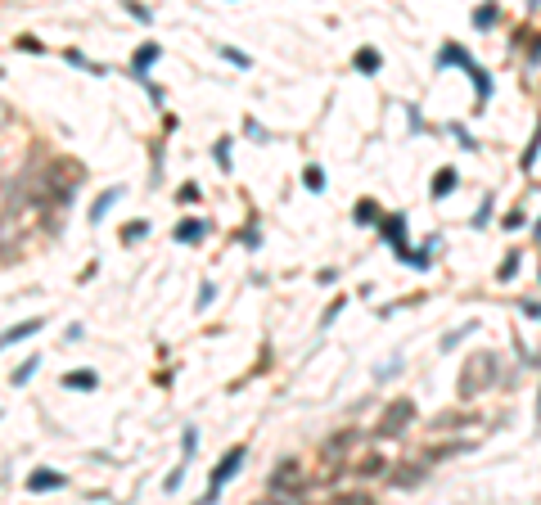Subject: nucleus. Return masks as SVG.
Returning <instances> with one entry per match:
<instances>
[{"label": "nucleus", "mask_w": 541, "mask_h": 505, "mask_svg": "<svg viewBox=\"0 0 541 505\" xmlns=\"http://www.w3.org/2000/svg\"><path fill=\"white\" fill-rule=\"evenodd\" d=\"M244 456H249L244 447H230V452L221 456V460H216V469H212V492H207V501H216V492H221V487H226L230 478H235V469L244 465Z\"/></svg>", "instance_id": "nucleus-1"}, {"label": "nucleus", "mask_w": 541, "mask_h": 505, "mask_svg": "<svg viewBox=\"0 0 541 505\" xmlns=\"http://www.w3.org/2000/svg\"><path fill=\"white\" fill-rule=\"evenodd\" d=\"M438 64H455V68H465V73H469V68H474V59H469V50H465V45H442V54H438Z\"/></svg>", "instance_id": "nucleus-2"}, {"label": "nucleus", "mask_w": 541, "mask_h": 505, "mask_svg": "<svg viewBox=\"0 0 541 505\" xmlns=\"http://www.w3.org/2000/svg\"><path fill=\"white\" fill-rule=\"evenodd\" d=\"M27 487H32V492H50V487H64V473H54V469H36L32 478H27Z\"/></svg>", "instance_id": "nucleus-3"}, {"label": "nucleus", "mask_w": 541, "mask_h": 505, "mask_svg": "<svg viewBox=\"0 0 541 505\" xmlns=\"http://www.w3.org/2000/svg\"><path fill=\"white\" fill-rule=\"evenodd\" d=\"M455 185H460V176H455L451 167H442V172L433 176V199H442V194H451Z\"/></svg>", "instance_id": "nucleus-4"}, {"label": "nucleus", "mask_w": 541, "mask_h": 505, "mask_svg": "<svg viewBox=\"0 0 541 505\" xmlns=\"http://www.w3.org/2000/svg\"><path fill=\"white\" fill-rule=\"evenodd\" d=\"M203 235H207V226H203V221H194V217L176 226V239H181V244H194V239H203Z\"/></svg>", "instance_id": "nucleus-5"}, {"label": "nucleus", "mask_w": 541, "mask_h": 505, "mask_svg": "<svg viewBox=\"0 0 541 505\" xmlns=\"http://www.w3.org/2000/svg\"><path fill=\"white\" fill-rule=\"evenodd\" d=\"M36 330H41V321H18V325H10V330H5V343H18V338H32Z\"/></svg>", "instance_id": "nucleus-6"}, {"label": "nucleus", "mask_w": 541, "mask_h": 505, "mask_svg": "<svg viewBox=\"0 0 541 505\" xmlns=\"http://www.w3.org/2000/svg\"><path fill=\"white\" fill-rule=\"evenodd\" d=\"M194 447H199V429H194V424H190V429H185V438H181V469H185V465H190V456H194Z\"/></svg>", "instance_id": "nucleus-7"}, {"label": "nucleus", "mask_w": 541, "mask_h": 505, "mask_svg": "<svg viewBox=\"0 0 541 505\" xmlns=\"http://www.w3.org/2000/svg\"><path fill=\"white\" fill-rule=\"evenodd\" d=\"M64 384L68 388H95L99 379H95V370H73V375H64Z\"/></svg>", "instance_id": "nucleus-8"}, {"label": "nucleus", "mask_w": 541, "mask_h": 505, "mask_svg": "<svg viewBox=\"0 0 541 505\" xmlns=\"http://www.w3.org/2000/svg\"><path fill=\"white\" fill-rule=\"evenodd\" d=\"M118 194H122V190H108V194H99V199H95V208H90V221H99V217H104L108 208L118 204Z\"/></svg>", "instance_id": "nucleus-9"}, {"label": "nucleus", "mask_w": 541, "mask_h": 505, "mask_svg": "<svg viewBox=\"0 0 541 505\" xmlns=\"http://www.w3.org/2000/svg\"><path fill=\"white\" fill-rule=\"evenodd\" d=\"M357 73H379V54L375 50H357Z\"/></svg>", "instance_id": "nucleus-10"}, {"label": "nucleus", "mask_w": 541, "mask_h": 505, "mask_svg": "<svg viewBox=\"0 0 541 505\" xmlns=\"http://www.w3.org/2000/svg\"><path fill=\"white\" fill-rule=\"evenodd\" d=\"M474 330H478V325H460V330H451V334H446V338H442V352H451V347L460 343L465 334H474Z\"/></svg>", "instance_id": "nucleus-11"}, {"label": "nucleus", "mask_w": 541, "mask_h": 505, "mask_svg": "<svg viewBox=\"0 0 541 505\" xmlns=\"http://www.w3.org/2000/svg\"><path fill=\"white\" fill-rule=\"evenodd\" d=\"M36 366H41V361H36V356H32V361H23V366L14 370V384L23 388V384H27V379H32V370H36Z\"/></svg>", "instance_id": "nucleus-12"}, {"label": "nucleus", "mask_w": 541, "mask_h": 505, "mask_svg": "<svg viewBox=\"0 0 541 505\" xmlns=\"http://www.w3.org/2000/svg\"><path fill=\"white\" fill-rule=\"evenodd\" d=\"M537 149H541V122H537V131H532V145H528V153H523V167L537 162Z\"/></svg>", "instance_id": "nucleus-13"}, {"label": "nucleus", "mask_w": 541, "mask_h": 505, "mask_svg": "<svg viewBox=\"0 0 541 505\" xmlns=\"http://www.w3.org/2000/svg\"><path fill=\"white\" fill-rule=\"evenodd\" d=\"M492 23H496V10H492V5H487V10H474V27H492Z\"/></svg>", "instance_id": "nucleus-14"}, {"label": "nucleus", "mask_w": 541, "mask_h": 505, "mask_svg": "<svg viewBox=\"0 0 541 505\" xmlns=\"http://www.w3.org/2000/svg\"><path fill=\"white\" fill-rule=\"evenodd\" d=\"M216 162H221V172H230V140H216Z\"/></svg>", "instance_id": "nucleus-15"}, {"label": "nucleus", "mask_w": 541, "mask_h": 505, "mask_svg": "<svg viewBox=\"0 0 541 505\" xmlns=\"http://www.w3.org/2000/svg\"><path fill=\"white\" fill-rule=\"evenodd\" d=\"M519 271V253H505V262H501V280H509Z\"/></svg>", "instance_id": "nucleus-16"}, {"label": "nucleus", "mask_w": 541, "mask_h": 505, "mask_svg": "<svg viewBox=\"0 0 541 505\" xmlns=\"http://www.w3.org/2000/svg\"><path fill=\"white\" fill-rule=\"evenodd\" d=\"M307 190H316V194L325 190V176H320V167H307Z\"/></svg>", "instance_id": "nucleus-17"}, {"label": "nucleus", "mask_w": 541, "mask_h": 505, "mask_svg": "<svg viewBox=\"0 0 541 505\" xmlns=\"http://www.w3.org/2000/svg\"><path fill=\"white\" fill-rule=\"evenodd\" d=\"M144 235H149V226H144V221H136L131 230H122V239H127V244H136V239H144Z\"/></svg>", "instance_id": "nucleus-18"}, {"label": "nucleus", "mask_w": 541, "mask_h": 505, "mask_svg": "<svg viewBox=\"0 0 541 505\" xmlns=\"http://www.w3.org/2000/svg\"><path fill=\"white\" fill-rule=\"evenodd\" d=\"M487 221H492V199H483V208H478V217H474V226H478V230H483V226H487Z\"/></svg>", "instance_id": "nucleus-19"}, {"label": "nucleus", "mask_w": 541, "mask_h": 505, "mask_svg": "<svg viewBox=\"0 0 541 505\" xmlns=\"http://www.w3.org/2000/svg\"><path fill=\"white\" fill-rule=\"evenodd\" d=\"M221 54H226V59H235V64H239V68H249V54H239V50H230V45H226V50H221Z\"/></svg>", "instance_id": "nucleus-20"}, {"label": "nucleus", "mask_w": 541, "mask_h": 505, "mask_svg": "<svg viewBox=\"0 0 541 505\" xmlns=\"http://www.w3.org/2000/svg\"><path fill=\"white\" fill-rule=\"evenodd\" d=\"M537 419H541V402H537Z\"/></svg>", "instance_id": "nucleus-21"}]
</instances>
